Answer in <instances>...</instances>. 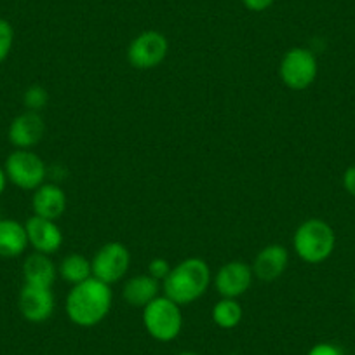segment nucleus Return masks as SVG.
Masks as SVG:
<instances>
[{"instance_id":"nucleus-5","label":"nucleus","mask_w":355,"mask_h":355,"mask_svg":"<svg viewBox=\"0 0 355 355\" xmlns=\"http://www.w3.org/2000/svg\"><path fill=\"white\" fill-rule=\"evenodd\" d=\"M317 73H319L317 58L306 47H293L282 56L279 75L286 87L293 91H303L315 82Z\"/></svg>"},{"instance_id":"nucleus-18","label":"nucleus","mask_w":355,"mask_h":355,"mask_svg":"<svg viewBox=\"0 0 355 355\" xmlns=\"http://www.w3.org/2000/svg\"><path fill=\"white\" fill-rule=\"evenodd\" d=\"M58 275H60L63 281L70 282L71 286L80 284V282L93 277L91 259L85 258L84 254L71 252V254L64 256V258L60 261V266H58Z\"/></svg>"},{"instance_id":"nucleus-21","label":"nucleus","mask_w":355,"mask_h":355,"mask_svg":"<svg viewBox=\"0 0 355 355\" xmlns=\"http://www.w3.org/2000/svg\"><path fill=\"white\" fill-rule=\"evenodd\" d=\"M15 44V28L8 19L0 18V63L9 56Z\"/></svg>"},{"instance_id":"nucleus-4","label":"nucleus","mask_w":355,"mask_h":355,"mask_svg":"<svg viewBox=\"0 0 355 355\" xmlns=\"http://www.w3.org/2000/svg\"><path fill=\"white\" fill-rule=\"evenodd\" d=\"M143 326L153 340L162 343L176 340L183 329L182 306L166 295L157 296L143 309Z\"/></svg>"},{"instance_id":"nucleus-3","label":"nucleus","mask_w":355,"mask_h":355,"mask_svg":"<svg viewBox=\"0 0 355 355\" xmlns=\"http://www.w3.org/2000/svg\"><path fill=\"white\" fill-rule=\"evenodd\" d=\"M334 245H336V235L333 227L319 218L303 221L293 235L295 252L309 265H319L326 261L333 254Z\"/></svg>"},{"instance_id":"nucleus-27","label":"nucleus","mask_w":355,"mask_h":355,"mask_svg":"<svg viewBox=\"0 0 355 355\" xmlns=\"http://www.w3.org/2000/svg\"><path fill=\"white\" fill-rule=\"evenodd\" d=\"M178 355H199V354H196V352H189V350H187V352H180V354H178Z\"/></svg>"},{"instance_id":"nucleus-13","label":"nucleus","mask_w":355,"mask_h":355,"mask_svg":"<svg viewBox=\"0 0 355 355\" xmlns=\"http://www.w3.org/2000/svg\"><path fill=\"white\" fill-rule=\"evenodd\" d=\"M289 265V252L282 244L265 245L252 261V275L263 282H274Z\"/></svg>"},{"instance_id":"nucleus-6","label":"nucleus","mask_w":355,"mask_h":355,"mask_svg":"<svg viewBox=\"0 0 355 355\" xmlns=\"http://www.w3.org/2000/svg\"><path fill=\"white\" fill-rule=\"evenodd\" d=\"M4 171L9 182L21 190H37L47 176L46 164L32 150H15L6 159Z\"/></svg>"},{"instance_id":"nucleus-24","label":"nucleus","mask_w":355,"mask_h":355,"mask_svg":"<svg viewBox=\"0 0 355 355\" xmlns=\"http://www.w3.org/2000/svg\"><path fill=\"white\" fill-rule=\"evenodd\" d=\"M242 4L248 11L263 12L266 9H270L275 4V0H242Z\"/></svg>"},{"instance_id":"nucleus-22","label":"nucleus","mask_w":355,"mask_h":355,"mask_svg":"<svg viewBox=\"0 0 355 355\" xmlns=\"http://www.w3.org/2000/svg\"><path fill=\"white\" fill-rule=\"evenodd\" d=\"M171 268L173 266L169 265V261L164 258H153L152 261L148 263V272L146 274L150 275V277H153L155 281H159L160 284H162L164 281H166V277L169 275Z\"/></svg>"},{"instance_id":"nucleus-9","label":"nucleus","mask_w":355,"mask_h":355,"mask_svg":"<svg viewBox=\"0 0 355 355\" xmlns=\"http://www.w3.org/2000/svg\"><path fill=\"white\" fill-rule=\"evenodd\" d=\"M252 268L248 263L235 259L225 263L220 270L213 275V286L221 298H241L249 291L252 284Z\"/></svg>"},{"instance_id":"nucleus-25","label":"nucleus","mask_w":355,"mask_h":355,"mask_svg":"<svg viewBox=\"0 0 355 355\" xmlns=\"http://www.w3.org/2000/svg\"><path fill=\"white\" fill-rule=\"evenodd\" d=\"M343 187L352 197H355V166H350L343 174Z\"/></svg>"},{"instance_id":"nucleus-28","label":"nucleus","mask_w":355,"mask_h":355,"mask_svg":"<svg viewBox=\"0 0 355 355\" xmlns=\"http://www.w3.org/2000/svg\"><path fill=\"white\" fill-rule=\"evenodd\" d=\"M354 303H355V293H354Z\"/></svg>"},{"instance_id":"nucleus-10","label":"nucleus","mask_w":355,"mask_h":355,"mask_svg":"<svg viewBox=\"0 0 355 355\" xmlns=\"http://www.w3.org/2000/svg\"><path fill=\"white\" fill-rule=\"evenodd\" d=\"M18 306L21 315L28 322H46L54 312V295L51 288L23 284L21 291H19Z\"/></svg>"},{"instance_id":"nucleus-29","label":"nucleus","mask_w":355,"mask_h":355,"mask_svg":"<svg viewBox=\"0 0 355 355\" xmlns=\"http://www.w3.org/2000/svg\"><path fill=\"white\" fill-rule=\"evenodd\" d=\"M228 355H235V354H228Z\"/></svg>"},{"instance_id":"nucleus-14","label":"nucleus","mask_w":355,"mask_h":355,"mask_svg":"<svg viewBox=\"0 0 355 355\" xmlns=\"http://www.w3.org/2000/svg\"><path fill=\"white\" fill-rule=\"evenodd\" d=\"M67 193L56 183H44L33 190L32 209L35 216L56 221L67 211Z\"/></svg>"},{"instance_id":"nucleus-8","label":"nucleus","mask_w":355,"mask_h":355,"mask_svg":"<svg viewBox=\"0 0 355 355\" xmlns=\"http://www.w3.org/2000/svg\"><path fill=\"white\" fill-rule=\"evenodd\" d=\"M93 277L112 286L128 275L131 266V252L122 242H108L98 249L91 259Z\"/></svg>"},{"instance_id":"nucleus-30","label":"nucleus","mask_w":355,"mask_h":355,"mask_svg":"<svg viewBox=\"0 0 355 355\" xmlns=\"http://www.w3.org/2000/svg\"><path fill=\"white\" fill-rule=\"evenodd\" d=\"M0 220H2V218H0Z\"/></svg>"},{"instance_id":"nucleus-15","label":"nucleus","mask_w":355,"mask_h":355,"mask_svg":"<svg viewBox=\"0 0 355 355\" xmlns=\"http://www.w3.org/2000/svg\"><path fill=\"white\" fill-rule=\"evenodd\" d=\"M160 286L162 284H160L159 281H155L153 277H150L148 274H141L125 281L122 295H124L125 303H128L129 306L143 310L148 303H152L157 296H160Z\"/></svg>"},{"instance_id":"nucleus-16","label":"nucleus","mask_w":355,"mask_h":355,"mask_svg":"<svg viewBox=\"0 0 355 355\" xmlns=\"http://www.w3.org/2000/svg\"><path fill=\"white\" fill-rule=\"evenodd\" d=\"M58 277V268L47 254L33 252L23 263V279L25 284L40 286V288H53Z\"/></svg>"},{"instance_id":"nucleus-1","label":"nucleus","mask_w":355,"mask_h":355,"mask_svg":"<svg viewBox=\"0 0 355 355\" xmlns=\"http://www.w3.org/2000/svg\"><path fill=\"white\" fill-rule=\"evenodd\" d=\"M114 305L110 286L91 277L80 284L71 286L67 296L64 310L75 326L93 327L103 322Z\"/></svg>"},{"instance_id":"nucleus-11","label":"nucleus","mask_w":355,"mask_h":355,"mask_svg":"<svg viewBox=\"0 0 355 355\" xmlns=\"http://www.w3.org/2000/svg\"><path fill=\"white\" fill-rule=\"evenodd\" d=\"M25 228L28 245H32L35 252L49 256L60 251L61 244H63V234H61V228L58 227L56 221L33 214L32 218L26 220Z\"/></svg>"},{"instance_id":"nucleus-23","label":"nucleus","mask_w":355,"mask_h":355,"mask_svg":"<svg viewBox=\"0 0 355 355\" xmlns=\"http://www.w3.org/2000/svg\"><path fill=\"white\" fill-rule=\"evenodd\" d=\"M306 355H343V352L333 343H317L310 348Z\"/></svg>"},{"instance_id":"nucleus-12","label":"nucleus","mask_w":355,"mask_h":355,"mask_svg":"<svg viewBox=\"0 0 355 355\" xmlns=\"http://www.w3.org/2000/svg\"><path fill=\"white\" fill-rule=\"evenodd\" d=\"M46 124L39 112H23L9 125V141L18 150H30L42 141Z\"/></svg>"},{"instance_id":"nucleus-26","label":"nucleus","mask_w":355,"mask_h":355,"mask_svg":"<svg viewBox=\"0 0 355 355\" xmlns=\"http://www.w3.org/2000/svg\"><path fill=\"white\" fill-rule=\"evenodd\" d=\"M6 183H8V176H6V171L2 169V167H0V196L4 193Z\"/></svg>"},{"instance_id":"nucleus-7","label":"nucleus","mask_w":355,"mask_h":355,"mask_svg":"<svg viewBox=\"0 0 355 355\" xmlns=\"http://www.w3.org/2000/svg\"><path fill=\"white\" fill-rule=\"evenodd\" d=\"M169 53V40L157 30H145L131 40L128 61L136 70H152L164 63Z\"/></svg>"},{"instance_id":"nucleus-17","label":"nucleus","mask_w":355,"mask_h":355,"mask_svg":"<svg viewBox=\"0 0 355 355\" xmlns=\"http://www.w3.org/2000/svg\"><path fill=\"white\" fill-rule=\"evenodd\" d=\"M28 248L26 228L16 220H0V256L16 258Z\"/></svg>"},{"instance_id":"nucleus-20","label":"nucleus","mask_w":355,"mask_h":355,"mask_svg":"<svg viewBox=\"0 0 355 355\" xmlns=\"http://www.w3.org/2000/svg\"><path fill=\"white\" fill-rule=\"evenodd\" d=\"M47 103H49V93H47L46 87L39 84L30 85L25 94H23V105L30 112H39L40 114V110H44Z\"/></svg>"},{"instance_id":"nucleus-19","label":"nucleus","mask_w":355,"mask_h":355,"mask_svg":"<svg viewBox=\"0 0 355 355\" xmlns=\"http://www.w3.org/2000/svg\"><path fill=\"white\" fill-rule=\"evenodd\" d=\"M213 322L221 329H234L241 324L242 317H244V310H242L241 303L234 298H221L213 306Z\"/></svg>"},{"instance_id":"nucleus-2","label":"nucleus","mask_w":355,"mask_h":355,"mask_svg":"<svg viewBox=\"0 0 355 355\" xmlns=\"http://www.w3.org/2000/svg\"><path fill=\"white\" fill-rule=\"evenodd\" d=\"M213 284L211 268L202 258H187L171 268L162 282L164 295L180 306H187L202 298L207 288Z\"/></svg>"}]
</instances>
